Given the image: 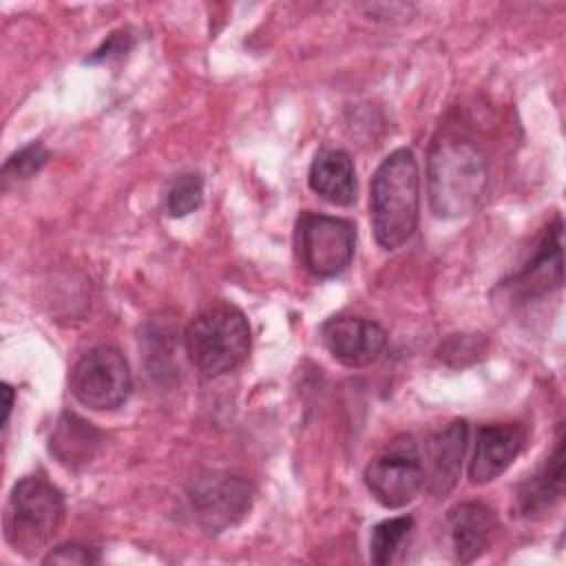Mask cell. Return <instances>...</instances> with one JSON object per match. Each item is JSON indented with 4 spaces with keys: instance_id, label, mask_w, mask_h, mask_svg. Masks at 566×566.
<instances>
[{
    "instance_id": "1",
    "label": "cell",
    "mask_w": 566,
    "mask_h": 566,
    "mask_svg": "<svg viewBox=\"0 0 566 566\" xmlns=\"http://www.w3.org/2000/svg\"><path fill=\"white\" fill-rule=\"evenodd\" d=\"M420 170L409 148L389 153L371 177L369 217L380 248L396 250L407 243L418 226Z\"/></svg>"
},
{
    "instance_id": "2",
    "label": "cell",
    "mask_w": 566,
    "mask_h": 566,
    "mask_svg": "<svg viewBox=\"0 0 566 566\" xmlns=\"http://www.w3.org/2000/svg\"><path fill=\"white\" fill-rule=\"evenodd\" d=\"M486 179V159L471 142L449 135L433 142L427 159V195L438 217L469 214L484 195Z\"/></svg>"
},
{
    "instance_id": "3",
    "label": "cell",
    "mask_w": 566,
    "mask_h": 566,
    "mask_svg": "<svg viewBox=\"0 0 566 566\" xmlns=\"http://www.w3.org/2000/svg\"><path fill=\"white\" fill-rule=\"evenodd\" d=\"M64 517L62 491L44 475H27L11 489L2 515L7 544L20 555H35L57 533Z\"/></svg>"
},
{
    "instance_id": "4",
    "label": "cell",
    "mask_w": 566,
    "mask_h": 566,
    "mask_svg": "<svg viewBox=\"0 0 566 566\" xmlns=\"http://www.w3.org/2000/svg\"><path fill=\"white\" fill-rule=\"evenodd\" d=\"M190 363L206 376H219L239 367L250 352V325L241 310L228 303L210 305L186 327Z\"/></svg>"
},
{
    "instance_id": "5",
    "label": "cell",
    "mask_w": 566,
    "mask_h": 566,
    "mask_svg": "<svg viewBox=\"0 0 566 566\" xmlns=\"http://www.w3.org/2000/svg\"><path fill=\"white\" fill-rule=\"evenodd\" d=\"M69 387L80 405L95 411H113L128 400L133 376L119 349L99 345L75 363Z\"/></svg>"
},
{
    "instance_id": "6",
    "label": "cell",
    "mask_w": 566,
    "mask_h": 566,
    "mask_svg": "<svg viewBox=\"0 0 566 566\" xmlns=\"http://www.w3.org/2000/svg\"><path fill=\"white\" fill-rule=\"evenodd\" d=\"M356 228L347 219L305 212L298 219V252L307 272L318 279L340 274L354 256Z\"/></svg>"
},
{
    "instance_id": "7",
    "label": "cell",
    "mask_w": 566,
    "mask_h": 566,
    "mask_svg": "<svg viewBox=\"0 0 566 566\" xmlns=\"http://www.w3.org/2000/svg\"><path fill=\"white\" fill-rule=\"evenodd\" d=\"M424 473L418 449L409 436L396 438L365 469V484L376 502L387 509L409 504L422 489Z\"/></svg>"
},
{
    "instance_id": "8",
    "label": "cell",
    "mask_w": 566,
    "mask_h": 566,
    "mask_svg": "<svg viewBox=\"0 0 566 566\" xmlns=\"http://www.w3.org/2000/svg\"><path fill=\"white\" fill-rule=\"evenodd\" d=\"M188 502L206 533H223L245 517L252 506L248 480L230 473H208L188 486Z\"/></svg>"
},
{
    "instance_id": "9",
    "label": "cell",
    "mask_w": 566,
    "mask_h": 566,
    "mask_svg": "<svg viewBox=\"0 0 566 566\" xmlns=\"http://www.w3.org/2000/svg\"><path fill=\"white\" fill-rule=\"evenodd\" d=\"M321 340L327 352L345 367H367L385 349V329L360 316H334L323 323Z\"/></svg>"
},
{
    "instance_id": "10",
    "label": "cell",
    "mask_w": 566,
    "mask_h": 566,
    "mask_svg": "<svg viewBox=\"0 0 566 566\" xmlns=\"http://www.w3.org/2000/svg\"><path fill=\"white\" fill-rule=\"evenodd\" d=\"M467 440H469V424L467 420H451L442 429L429 436L424 444V482L427 491L431 495H447L462 469V458L467 451Z\"/></svg>"
},
{
    "instance_id": "11",
    "label": "cell",
    "mask_w": 566,
    "mask_h": 566,
    "mask_svg": "<svg viewBox=\"0 0 566 566\" xmlns=\"http://www.w3.org/2000/svg\"><path fill=\"white\" fill-rule=\"evenodd\" d=\"M526 442V431L517 422L484 424L475 433V451L469 462V480L486 484L500 478L520 455Z\"/></svg>"
},
{
    "instance_id": "12",
    "label": "cell",
    "mask_w": 566,
    "mask_h": 566,
    "mask_svg": "<svg viewBox=\"0 0 566 566\" xmlns=\"http://www.w3.org/2000/svg\"><path fill=\"white\" fill-rule=\"evenodd\" d=\"M513 283L524 298L562 287V219H555L544 230L531 261L522 268Z\"/></svg>"
},
{
    "instance_id": "13",
    "label": "cell",
    "mask_w": 566,
    "mask_h": 566,
    "mask_svg": "<svg viewBox=\"0 0 566 566\" xmlns=\"http://www.w3.org/2000/svg\"><path fill=\"white\" fill-rule=\"evenodd\" d=\"M449 528L455 559L469 564L491 546L497 517L482 502H462L449 511Z\"/></svg>"
},
{
    "instance_id": "14",
    "label": "cell",
    "mask_w": 566,
    "mask_h": 566,
    "mask_svg": "<svg viewBox=\"0 0 566 566\" xmlns=\"http://www.w3.org/2000/svg\"><path fill=\"white\" fill-rule=\"evenodd\" d=\"M310 188L334 206H349L356 199V170L352 157L340 148L321 150L310 168Z\"/></svg>"
},
{
    "instance_id": "15",
    "label": "cell",
    "mask_w": 566,
    "mask_h": 566,
    "mask_svg": "<svg viewBox=\"0 0 566 566\" xmlns=\"http://www.w3.org/2000/svg\"><path fill=\"white\" fill-rule=\"evenodd\" d=\"M564 493V440L559 438L555 451L546 462L528 475L517 491V506L526 517L546 513Z\"/></svg>"
},
{
    "instance_id": "16",
    "label": "cell",
    "mask_w": 566,
    "mask_h": 566,
    "mask_svg": "<svg viewBox=\"0 0 566 566\" xmlns=\"http://www.w3.org/2000/svg\"><path fill=\"white\" fill-rule=\"evenodd\" d=\"M102 444V433L75 413H64L49 440V451L55 460L69 469L88 464Z\"/></svg>"
},
{
    "instance_id": "17",
    "label": "cell",
    "mask_w": 566,
    "mask_h": 566,
    "mask_svg": "<svg viewBox=\"0 0 566 566\" xmlns=\"http://www.w3.org/2000/svg\"><path fill=\"white\" fill-rule=\"evenodd\" d=\"M411 528H413L411 515H400V517H391V520L376 524L371 531V539H369L371 562L378 566L394 562L398 548L402 546V542L407 539Z\"/></svg>"
},
{
    "instance_id": "18",
    "label": "cell",
    "mask_w": 566,
    "mask_h": 566,
    "mask_svg": "<svg viewBox=\"0 0 566 566\" xmlns=\"http://www.w3.org/2000/svg\"><path fill=\"white\" fill-rule=\"evenodd\" d=\"M203 201V181L199 175L188 172L172 181L166 195V208L172 217H186L195 212Z\"/></svg>"
},
{
    "instance_id": "19",
    "label": "cell",
    "mask_w": 566,
    "mask_h": 566,
    "mask_svg": "<svg viewBox=\"0 0 566 566\" xmlns=\"http://www.w3.org/2000/svg\"><path fill=\"white\" fill-rule=\"evenodd\" d=\"M46 161H49V150L40 142H31L4 161L2 177L4 179H29L35 172H40Z\"/></svg>"
},
{
    "instance_id": "20",
    "label": "cell",
    "mask_w": 566,
    "mask_h": 566,
    "mask_svg": "<svg viewBox=\"0 0 566 566\" xmlns=\"http://www.w3.org/2000/svg\"><path fill=\"white\" fill-rule=\"evenodd\" d=\"M44 564H97L99 562V553L93 546H84V544H62L55 546L53 551H49V555H44L42 559Z\"/></svg>"
},
{
    "instance_id": "21",
    "label": "cell",
    "mask_w": 566,
    "mask_h": 566,
    "mask_svg": "<svg viewBox=\"0 0 566 566\" xmlns=\"http://www.w3.org/2000/svg\"><path fill=\"white\" fill-rule=\"evenodd\" d=\"M130 46H133L130 33H126V31L111 33L108 40H106L97 51H93V55H91L86 62H102V60H108V57H113V55L126 53Z\"/></svg>"
},
{
    "instance_id": "22",
    "label": "cell",
    "mask_w": 566,
    "mask_h": 566,
    "mask_svg": "<svg viewBox=\"0 0 566 566\" xmlns=\"http://www.w3.org/2000/svg\"><path fill=\"white\" fill-rule=\"evenodd\" d=\"M2 396H4V402H2V427H7L9 416H11V407H13V389L9 385H2Z\"/></svg>"
}]
</instances>
